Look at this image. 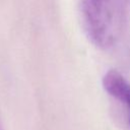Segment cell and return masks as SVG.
Wrapping results in <instances>:
<instances>
[{"label":"cell","mask_w":130,"mask_h":130,"mask_svg":"<svg viewBox=\"0 0 130 130\" xmlns=\"http://www.w3.org/2000/svg\"><path fill=\"white\" fill-rule=\"evenodd\" d=\"M130 0H80L81 17L90 42L109 49L120 40L127 19Z\"/></svg>","instance_id":"1"},{"label":"cell","mask_w":130,"mask_h":130,"mask_svg":"<svg viewBox=\"0 0 130 130\" xmlns=\"http://www.w3.org/2000/svg\"><path fill=\"white\" fill-rule=\"evenodd\" d=\"M104 89L113 98L123 103L129 112L130 123V83L116 69L108 70L102 80Z\"/></svg>","instance_id":"2"}]
</instances>
